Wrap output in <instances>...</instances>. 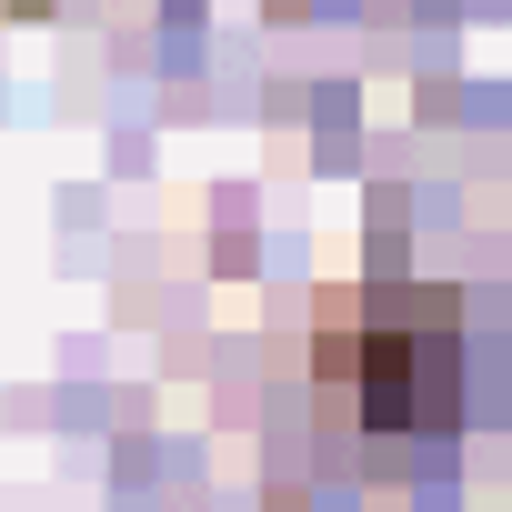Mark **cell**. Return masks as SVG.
Returning a JSON list of instances; mask_svg holds the SVG:
<instances>
[{
	"instance_id": "cell-1",
	"label": "cell",
	"mask_w": 512,
	"mask_h": 512,
	"mask_svg": "<svg viewBox=\"0 0 512 512\" xmlns=\"http://www.w3.org/2000/svg\"><path fill=\"white\" fill-rule=\"evenodd\" d=\"M452 312L442 292H342L322 302V382H342L372 422H452V372H412V332Z\"/></svg>"
}]
</instances>
